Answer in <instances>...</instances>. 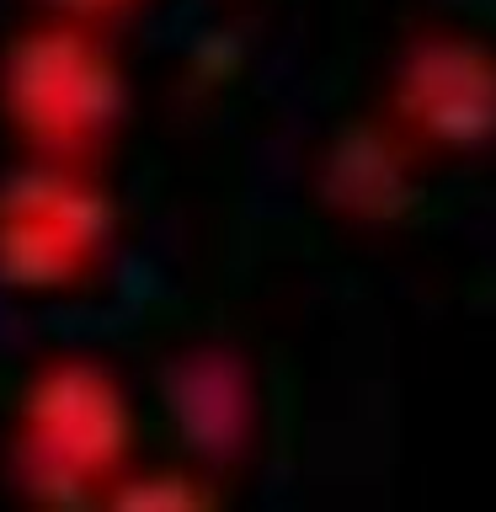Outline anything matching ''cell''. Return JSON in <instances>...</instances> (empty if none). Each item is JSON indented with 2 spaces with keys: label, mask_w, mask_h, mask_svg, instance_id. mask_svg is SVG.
<instances>
[{
  "label": "cell",
  "mask_w": 496,
  "mask_h": 512,
  "mask_svg": "<svg viewBox=\"0 0 496 512\" xmlns=\"http://www.w3.org/2000/svg\"><path fill=\"white\" fill-rule=\"evenodd\" d=\"M0 107L27 150L64 166H86L118 134L128 112V80L112 48L86 22L54 16L11 38L0 59Z\"/></svg>",
  "instance_id": "obj_1"
},
{
  "label": "cell",
  "mask_w": 496,
  "mask_h": 512,
  "mask_svg": "<svg viewBox=\"0 0 496 512\" xmlns=\"http://www.w3.org/2000/svg\"><path fill=\"white\" fill-rule=\"evenodd\" d=\"M128 454H134V406L107 368L64 358L32 379L11 454L32 502L86 507L128 470Z\"/></svg>",
  "instance_id": "obj_2"
},
{
  "label": "cell",
  "mask_w": 496,
  "mask_h": 512,
  "mask_svg": "<svg viewBox=\"0 0 496 512\" xmlns=\"http://www.w3.org/2000/svg\"><path fill=\"white\" fill-rule=\"evenodd\" d=\"M118 203L86 166H22L0 182V283L16 294H59L102 262Z\"/></svg>",
  "instance_id": "obj_3"
},
{
  "label": "cell",
  "mask_w": 496,
  "mask_h": 512,
  "mask_svg": "<svg viewBox=\"0 0 496 512\" xmlns=\"http://www.w3.org/2000/svg\"><path fill=\"white\" fill-rule=\"evenodd\" d=\"M390 123L416 150L496 144V48L470 32H422L390 75Z\"/></svg>",
  "instance_id": "obj_4"
},
{
  "label": "cell",
  "mask_w": 496,
  "mask_h": 512,
  "mask_svg": "<svg viewBox=\"0 0 496 512\" xmlns=\"http://www.w3.org/2000/svg\"><path fill=\"white\" fill-rule=\"evenodd\" d=\"M320 198L342 219L358 224H395L406 219L422 182H416V144L390 118L342 123L320 155Z\"/></svg>",
  "instance_id": "obj_5"
},
{
  "label": "cell",
  "mask_w": 496,
  "mask_h": 512,
  "mask_svg": "<svg viewBox=\"0 0 496 512\" xmlns=\"http://www.w3.org/2000/svg\"><path fill=\"white\" fill-rule=\"evenodd\" d=\"M160 395H166V411H171L176 432H182L203 459L230 464L240 448L251 443L256 390H251V374L235 352H224V347L182 352V358L160 374Z\"/></svg>",
  "instance_id": "obj_6"
},
{
  "label": "cell",
  "mask_w": 496,
  "mask_h": 512,
  "mask_svg": "<svg viewBox=\"0 0 496 512\" xmlns=\"http://www.w3.org/2000/svg\"><path fill=\"white\" fill-rule=\"evenodd\" d=\"M107 496L118 507H139V512H155V507H166V512H192V507H208L214 502V486L208 480H198L192 470H171V464H160V470H144V475H118L107 486Z\"/></svg>",
  "instance_id": "obj_7"
},
{
  "label": "cell",
  "mask_w": 496,
  "mask_h": 512,
  "mask_svg": "<svg viewBox=\"0 0 496 512\" xmlns=\"http://www.w3.org/2000/svg\"><path fill=\"white\" fill-rule=\"evenodd\" d=\"M48 6H54V16H70V22L96 27V22H107V16H118L128 0H48Z\"/></svg>",
  "instance_id": "obj_8"
}]
</instances>
